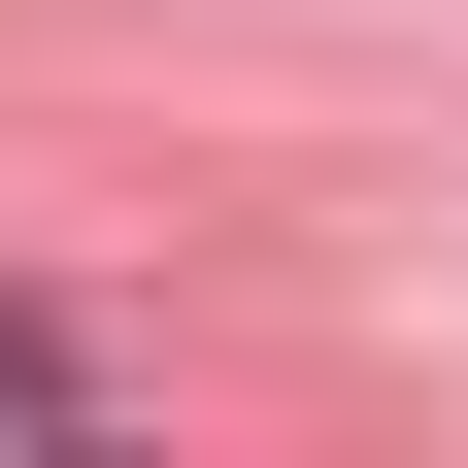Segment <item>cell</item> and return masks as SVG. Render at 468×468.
<instances>
[{
	"label": "cell",
	"instance_id": "cell-1",
	"mask_svg": "<svg viewBox=\"0 0 468 468\" xmlns=\"http://www.w3.org/2000/svg\"><path fill=\"white\" fill-rule=\"evenodd\" d=\"M68 401H101V368H68V302H0V435H68Z\"/></svg>",
	"mask_w": 468,
	"mask_h": 468
}]
</instances>
